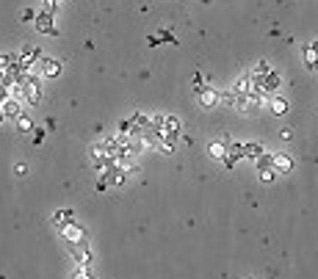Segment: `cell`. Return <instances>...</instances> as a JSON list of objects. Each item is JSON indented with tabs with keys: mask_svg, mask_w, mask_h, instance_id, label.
Returning <instances> with one entry per match:
<instances>
[{
	"mask_svg": "<svg viewBox=\"0 0 318 279\" xmlns=\"http://www.w3.org/2000/svg\"><path fill=\"white\" fill-rule=\"evenodd\" d=\"M72 279H97V277H94V268L91 266H75Z\"/></svg>",
	"mask_w": 318,
	"mask_h": 279,
	"instance_id": "14",
	"label": "cell"
},
{
	"mask_svg": "<svg viewBox=\"0 0 318 279\" xmlns=\"http://www.w3.org/2000/svg\"><path fill=\"white\" fill-rule=\"evenodd\" d=\"M36 30L39 33H50V36H58V28H55V17L50 11L36 14Z\"/></svg>",
	"mask_w": 318,
	"mask_h": 279,
	"instance_id": "5",
	"label": "cell"
},
{
	"mask_svg": "<svg viewBox=\"0 0 318 279\" xmlns=\"http://www.w3.org/2000/svg\"><path fill=\"white\" fill-rule=\"evenodd\" d=\"M0 108H3V116H6V119H14V122H17V119L22 116V102H19L17 97H8Z\"/></svg>",
	"mask_w": 318,
	"mask_h": 279,
	"instance_id": "7",
	"label": "cell"
},
{
	"mask_svg": "<svg viewBox=\"0 0 318 279\" xmlns=\"http://www.w3.org/2000/svg\"><path fill=\"white\" fill-rule=\"evenodd\" d=\"M50 221H53V224H58L61 230H64V227L75 224V213H72V210H55V213L50 216Z\"/></svg>",
	"mask_w": 318,
	"mask_h": 279,
	"instance_id": "8",
	"label": "cell"
},
{
	"mask_svg": "<svg viewBox=\"0 0 318 279\" xmlns=\"http://www.w3.org/2000/svg\"><path fill=\"white\" fill-rule=\"evenodd\" d=\"M194 94H197V100H199V105H202V108H216L219 105V97H222L216 89H210V86H197Z\"/></svg>",
	"mask_w": 318,
	"mask_h": 279,
	"instance_id": "2",
	"label": "cell"
},
{
	"mask_svg": "<svg viewBox=\"0 0 318 279\" xmlns=\"http://www.w3.org/2000/svg\"><path fill=\"white\" fill-rule=\"evenodd\" d=\"M210 155H213L216 161H224V158H227V144H222V141L210 144Z\"/></svg>",
	"mask_w": 318,
	"mask_h": 279,
	"instance_id": "16",
	"label": "cell"
},
{
	"mask_svg": "<svg viewBox=\"0 0 318 279\" xmlns=\"http://www.w3.org/2000/svg\"><path fill=\"white\" fill-rule=\"evenodd\" d=\"M17 83L22 86V97L28 100V105H39L42 102V80L36 75H25Z\"/></svg>",
	"mask_w": 318,
	"mask_h": 279,
	"instance_id": "1",
	"label": "cell"
},
{
	"mask_svg": "<svg viewBox=\"0 0 318 279\" xmlns=\"http://www.w3.org/2000/svg\"><path fill=\"white\" fill-rule=\"evenodd\" d=\"M280 136H282V138H285V141H291V138H294V133H291V130H288V127H285V130H282V133H280Z\"/></svg>",
	"mask_w": 318,
	"mask_h": 279,
	"instance_id": "28",
	"label": "cell"
},
{
	"mask_svg": "<svg viewBox=\"0 0 318 279\" xmlns=\"http://www.w3.org/2000/svg\"><path fill=\"white\" fill-rule=\"evenodd\" d=\"M64 238H66V244L69 246H83L86 244V230L75 221V224L64 227Z\"/></svg>",
	"mask_w": 318,
	"mask_h": 279,
	"instance_id": "4",
	"label": "cell"
},
{
	"mask_svg": "<svg viewBox=\"0 0 318 279\" xmlns=\"http://www.w3.org/2000/svg\"><path fill=\"white\" fill-rule=\"evenodd\" d=\"M161 42H169V44H177V39L172 36V30H161V33H155Z\"/></svg>",
	"mask_w": 318,
	"mask_h": 279,
	"instance_id": "23",
	"label": "cell"
},
{
	"mask_svg": "<svg viewBox=\"0 0 318 279\" xmlns=\"http://www.w3.org/2000/svg\"><path fill=\"white\" fill-rule=\"evenodd\" d=\"M271 113L285 116V113H288V100H282V97H271Z\"/></svg>",
	"mask_w": 318,
	"mask_h": 279,
	"instance_id": "13",
	"label": "cell"
},
{
	"mask_svg": "<svg viewBox=\"0 0 318 279\" xmlns=\"http://www.w3.org/2000/svg\"><path fill=\"white\" fill-rule=\"evenodd\" d=\"M69 249H72V257H75V263H78V266H91V263H94V252L89 249V244L69 246Z\"/></svg>",
	"mask_w": 318,
	"mask_h": 279,
	"instance_id": "6",
	"label": "cell"
},
{
	"mask_svg": "<svg viewBox=\"0 0 318 279\" xmlns=\"http://www.w3.org/2000/svg\"><path fill=\"white\" fill-rule=\"evenodd\" d=\"M269 72H271L269 61H258V72H255V75H260V77H263V75H269Z\"/></svg>",
	"mask_w": 318,
	"mask_h": 279,
	"instance_id": "24",
	"label": "cell"
},
{
	"mask_svg": "<svg viewBox=\"0 0 318 279\" xmlns=\"http://www.w3.org/2000/svg\"><path fill=\"white\" fill-rule=\"evenodd\" d=\"M155 149H158V152H163V155H172L174 152V144L172 141H155Z\"/></svg>",
	"mask_w": 318,
	"mask_h": 279,
	"instance_id": "20",
	"label": "cell"
},
{
	"mask_svg": "<svg viewBox=\"0 0 318 279\" xmlns=\"http://www.w3.org/2000/svg\"><path fill=\"white\" fill-rule=\"evenodd\" d=\"M17 61H19V53H3L0 55V72H14Z\"/></svg>",
	"mask_w": 318,
	"mask_h": 279,
	"instance_id": "11",
	"label": "cell"
},
{
	"mask_svg": "<svg viewBox=\"0 0 318 279\" xmlns=\"http://www.w3.org/2000/svg\"><path fill=\"white\" fill-rule=\"evenodd\" d=\"M89 155H91V163H94L97 172H108L111 169V158H108V152H105L102 144H94V147L89 149Z\"/></svg>",
	"mask_w": 318,
	"mask_h": 279,
	"instance_id": "3",
	"label": "cell"
},
{
	"mask_svg": "<svg viewBox=\"0 0 318 279\" xmlns=\"http://www.w3.org/2000/svg\"><path fill=\"white\" fill-rule=\"evenodd\" d=\"M19 19H22V22H36V11H33V8H22V11H19Z\"/></svg>",
	"mask_w": 318,
	"mask_h": 279,
	"instance_id": "21",
	"label": "cell"
},
{
	"mask_svg": "<svg viewBox=\"0 0 318 279\" xmlns=\"http://www.w3.org/2000/svg\"><path fill=\"white\" fill-rule=\"evenodd\" d=\"M227 152H230V158L241 161V158H244V144H230V147H227Z\"/></svg>",
	"mask_w": 318,
	"mask_h": 279,
	"instance_id": "19",
	"label": "cell"
},
{
	"mask_svg": "<svg viewBox=\"0 0 318 279\" xmlns=\"http://www.w3.org/2000/svg\"><path fill=\"white\" fill-rule=\"evenodd\" d=\"M255 163H258V169H260V172H263V169H274V166H271V163H274V155L263 152V155H260V158H258Z\"/></svg>",
	"mask_w": 318,
	"mask_h": 279,
	"instance_id": "18",
	"label": "cell"
},
{
	"mask_svg": "<svg viewBox=\"0 0 318 279\" xmlns=\"http://www.w3.org/2000/svg\"><path fill=\"white\" fill-rule=\"evenodd\" d=\"M42 138H44V127H39V130H33V141H42Z\"/></svg>",
	"mask_w": 318,
	"mask_h": 279,
	"instance_id": "27",
	"label": "cell"
},
{
	"mask_svg": "<svg viewBox=\"0 0 318 279\" xmlns=\"http://www.w3.org/2000/svg\"><path fill=\"white\" fill-rule=\"evenodd\" d=\"M274 180H277L274 169H263V172H260V183H274Z\"/></svg>",
	"mask_w": 318,
	"mask_h": 279,
	"instance_id": "22",
	"label": "cell"
},
{
	"mask_svg": "<svg viewBox=\"0 0 318 279\" xmlns=\"http://www.w3.org/2000/svg\"><path fill=\"white\" fill-rule=\"evenodd\" d=\"M263 152H266V149L260 147V144H244V158H252V161H258Z\"/></svg>",
	"mask_w": 318,
	"mask_h": 279,
	"instance_id": "15",
	"label": "cell"
},
{
	"mask_svg": "<svg viewBox=\"0 0 318 279\" xmlns=\"http://www.w3.org/2000/svg\"><path fill=\"white\" fill-rule=\"evenodd\" d=\"M55 3H61V0H55Z\"/></svg>",
	"mask_w": 318,
	"mask_h": 279,
	"instance_id": "30",
	"label": "cell"
},
{
	"mask_svg": "<svg viewBox=\"0 0 318 279\" xmlns=\"http://www.w3.org/2000/svg\"><path fill=\"white\" fill-rule=\"evenodd\" d=\"M42 75L44 77H58L61 75V64L55 58H44L42 55Z\"/></svg>",
	"mask_w": 318,
	"mask_h": 279,
	"instance_id": "9",
	"label": "cell"
},
{
	"mask_svg": "<svg viewBox=\"0 0 318 279\" xmlns=\"http://www.w3.org/2000/svg\"><path fill=\"white\" fill-rule=\"evenodd\" d=\"M14 174H17V177H25V174H28V166H25V163H17V169H14Z\"/></svg>",
	"mask_w": 318,
	"mask_h": 279,
	"instance_id": "26",
	"label": "cell"
},
{
	"mask_svg": "<svg viewBox=\"0 0 318 279\" xmlns=\"http://www.w3.org/2000/svg\"><path fill=\"white\" fill-rule=\"evenodd\" d=\"M310 47H313V53H316V55H318V39H316V42H313V44H310Z\"/></svg>",
	"mask_w": 318,
	"mask_h": 279,
	"instance_id": "29",
	"label": "cell"
},
{
	"mask_svg": "<svg viewBox=\"0 0 318 279\" xmlns=\"http://www.w3.org/2000/svg\"><path fill=\"white\" fill-rule=\"evenodd\" d=\"M249 91H255L252 86V77H238L233 86V94H249Z\"/></svg>",
	"mask_w": 318,
	"mask_h": 279,
	"instance_id": "12",
	"label": "cell"
},
{
	"mask_svg": "<svg viewBox=\"0 0 318 279\" xmlns=\"http://www.w3.org/2000/svg\"><path fill=\"white\" fill-rule=\"evenodd\" d=\"M30 130H33V122H30L28 116H19V119H17V133H22V136H28Z\"/></svg>",
	"mask_w": 318,
	"mask_h": 279,
	"instance_id": "17",
	"label": "cell"
},
{
	"mask_svg": "<svg viewBox=\"0 0 318 279\" xmlns=\"http://www.w3.org/2000/svg\"><path fill=\"white\" fill-rule=\"evenodd\" d=\"M271 166H274V172L277 174H285V172H294V161H291L288 155H274V163H271Z\"/></svg>",
	"mask_w": 318,
	"mask_h": 279,
	"instance_id": "10",
	"label": "cell"
},
{
	"mask_svg": "<svg viewBox=\"0 0 318 279\" xmlns=\"http://www.w3.org/2000/svg\"><path fill=\"white\" fill-rule=\"evenodd\" d=\"M97 191H100V194L108 191V180H105V174H100V180H97Z\"/></svg>",
	"mask_w": 318,
	"mask_h": 279,
	"instance_id": "25",
	"label": "cell"
}]
</instances>
